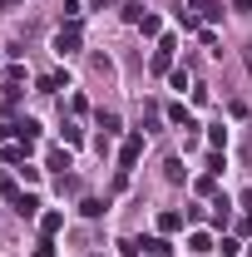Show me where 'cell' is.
<instances>
[{
  "mask_svg": "<svg viewBox=\"0 0 252 257\" xmlns=\"http://www.w3.org/2000/svg\"><path fill=\"white\" fill-rule=\"evenodd\" d=\"M60 134H64V144H69V149H74V144L84 139V134H79V124H60Z\"/></svg>",
  "mask_w": 252,
  "mask_h": 257,
  "instance_id": "2e32d148",
  "label": "cell"
},
{
  "mask_svg": "<svg viewBox=\"0 0 252 257\" xmlns=\"http://www.w3.org/2000/svg\"><path fill=\"white\" fill-rule=\"evenodd\" d=\"M94 5H99V10H114V0H94Z\"/></svg>",
  "mask_w": 252,
  "mask_h": 257,
  "instance_id": "cb8c5ba5",
  "label": "cell"
},
{
  "mask_svg": "<svg viewBox=\"0 0 252 257\" xmlns=\"http://www.w3.org/2000/svg\"><path fill=\"white\" fill-rule=\"evenodd\" d=\"M247 257H252V247H247Z\"/></svg>",
  "mask_w": 252,
  "mask_h": 257,
  "instance_id": "d4e9b609",
  "label": "cell"
},
{
  "mask_svg": "<svg viewBox=\"0 0 252 257\" xmlns=\"http://www.w3.org/2000/svg\"><path fill=\"white\" fill-rule=\"evenodd\" d=\"M35 257H55V242H50V237H45V242H40V247H35Z\"/></svg>",
  "mask_w": 252,
  "mask_h": 257,
  "instance_id": "7402d4cb",
  "label": "cell"
},
{
  "mask_svg": "<svg viewBox=\"0 0 252 257\" xmlns=\"http://www.w3.org/2000/svg\"><path fill=\"white\" fill-rule=\"evenodd\" d=\"M158 227H163V232H178V227H183V213H158Z\"/></svg>",
  "mask_w": 252,
  "mask_h": 257,
  "instance_id": "7c38bea8",
  "label": "cell"
},
{
  "mask_svg": "<svg viewBox=\"0 0 252 257\" xmlns=\"http://www.w3.org/2000/svg\"><path fill=\"white\" fill-rule=\"evenodd\" d=\"M188 252H213V237H208V232H188Z\"/></svg>",
  "mask_w": 252,
  "mask_h": 257,
  "instance_id": "52a82bcc",
  "label": "cell"
},
{
  "mask_svg": "<svg viewBox=\"0 0 252 257\" xmlns=\"http://www.w3.org/2000/svg\"><path fill=\"white\" fill-rule=\"evenodd\" d=\"M79 213H84V218H99V213H104V203H99V198H84V203H79Z\"/></svg>",
  "mask_w": 252,
  "mask_h": 257,
  "instance_id": "9a60e30c",
  "label": "cell"
},
{
  "mask_svg": "<svg viewBox=\"0 0 252 257\" xmlns=\"http://www.w3.org/2000/svg\"><path fill=\"white\" fill-rule=\"evenodd\" d=\"M208 144H213V149H222V144H227V128H222V124L208 128Z\"/></svg>",
  "mask_w": 252,
  "mask_h": 257,
  "instance_id": "44dd1931",
  "label": "cell"
},
{
  "mask_svg": "<svg viewBox=\"0 0 252 257\" xmlns=\"http://www.w3.org/2000/svg\"><path fill=\"white\" fill-rule=\"evenodd\" d=\"M15 213H20V218H35V213H40V198H35V193H20V198H15Z\"/></svg>",
  "mask_w": 252,
  "mask_h": 257,
  "instance_id": "8992f818",
  "label": "cell"
},
{
  "mask_svg": "<svg viewBox=\"0 0 252 257\" xmlns=\"http://www.w3.org/2000/svg\"><path fill=\"white\" fill-rule=\"evenodd\" d=\"M163 178H168V183H183V159H168V163H163Z\"/></svg>",
  "mask_w": 252,
  "mask_h": 257,
  "instance_id": "9c48e42d",
  "label": "cell"
},
{
  "mask_svg": "<svg viewBox=\"0 0 252 257\" xmlns=\"http://www.w3.org/2000/svg\"><path fill=\"white\" fill-rule=\"evenodd\" d=\"M99 128L104 134H119V114H99Z\"/></svg>",
  "mask_w": 252,
  "mask_h": 257,
  "instance_id": "ac0fdd59",
  "label": "cell"
},
{
  "mask_svg": "<svg viewBox=\"0 0 252 257\" xmlns=\"http://www.w3.org/2000/svg\"><path fill=\"white\" fill-rule=\"evenodd\" d=\"M139 247H144L149 257H168V252H173V247H168V237H149V242H139Z\"/></svg>",
  "mask_w": 252,
  "mask_h": 257,
  "instance_id": "ba28073f",
  "label": "cell"
},
{
  "mask_svg": "<svg viewBox=\"0 0 252 257\" xmlns=\"http://www.w3.org/2000/svg\"><path fill=\"white\" fill-rule=\"evenodd\" d=\"M168 119H173V124H183V128H193V114L183 109V104H168Z\"/></svg>",
  "mask_w": 252,
  "mask_h": 257,
  "instance_id": "8fae6325",
  "label": "cell"
},
{
  "mask_svg": "<svg viewBox=\"0 0 252 257\" xmlns=\"http://www.w3.org/2000/svg\"><path fill=\"white\" fill-rule=\"evenodd\" d=\"M173 50H178V40H173V35H163V40H158V50H154V74H168V69H173Z\"/></svg>",
  "mask_w": 252,
  "mask_h": 257,
  "instance_id": "3957f363",
  "label": "cell"
},
{
  "mask_svg": "<svg viewBox=\"0 0 252 257\" xmlns=\"http://www.w3.org/2000/svg\"><path fill=\"white\" fill-rule=\"evenodd\" d=\"M50 168L64 173V168H69V149H50Z\"/></svg>",
  "mask_w": 252,
  "mask_h": 257,
  "instance_id": "4fadbf2b",
  "label": "cell"
},
{
  "mask_svg": "<svg viewBox=\"0 0 252 257\" xmlns=\"http://www.w3.org/2000/svg\"><path fill=\"white\" fill-rule=\"evenodd\" d=\"M242 64H247V74H252V45H247V50H242Z\"/></svg>",
  "mask_w": 252,
  "mask_h": 257,
  "instance_id": "603a6c76",
  "label": "cell"
},
{
  "mask_svg": "<svg viewBox=\"0 0 252 257\" xmlns=\"http://www.w3.org/2000/svg\"><path fill=\"white\" fill-rule=\"evenodd\" d=\"M15 139L35 149V139H40V124H35V119H20V124H15Z\"/></svg>",
  "mask_w": 252,
  "mask_h": 257,
  "instance_id": "277c9868",
  "label": "cell"
},
{
  "mask_svg": "<svg viewBox=\"0 0 252 257\" xmlns=\"http://www.w3.org/2000/svg\"><path fill=\"white\" fill-rule=\"evenodd\" d=\"M79 45H84V30H79V20H69V25L55 35V55H74Z\"/></svg>",
  "mask_w": 252,
  "mask_h": 257,
  "instance_id": "6da1fadb",
  "label": "cell"
},
{
  "mask_svg": "<svg viewBox=\"0 0 252 257\" xmlns=\"http://www.w3.org/2000/svg\"><path fill=\"white\" fill-rule=\"evenodd\" d=\"M30 159V144H10V149H5V163H25Z\"/></svg>",
  "mask_w": 252,
  "mask_h": 257,
  "instance_id": "30bf717a",
  "label": "cell"
},
{
  "mask_svg": "<svg viewBox=\"0 0 252 257\" xmlns=\"http://www.w3.org/2000/svg\"><path fill=\"white\" fill-rule=\"evenodd\" d=\"M227 208H232L227 198H218V203H213V223H227Z\"/></svg>",
  "mask_w": 252,
  "mask_h": 257,
  "instance_id": "d6986e66",
  "label": "cell"
},
{
  "mask_svg": "<svg viewBox=\"0 0 252 257\" xmlns=\"http://www.w3.org/2000/svg\"><path fill=\"white\" fill-rule=\"evenodd\" d=\"M60 223H64L60 213H45V223H40V227H45V237H50V232H60Z\"/></svg>",
  "mask_w": 252,
  "mask_h": 257,
  "instance_id": "ffe728a7",
  "label": "cell"
},
{
  "mask_svg": "<svg viewBox=\"0 0 252 257\" xmlns=\"http://www.w3.org/2000/svg\"><path fill=\"white\" fill-rule=\"evenodd\" d=\"M124 10V20H134V25H144V5H119Z\"/></svg>",
  "mask_w": 252,
  "mask_h": 257,
  "instance_id": "e0dca14e",
  "label": "cell"
},
{
  "mask_svg": "<svg viewBox=\"0 0 252 257\" xmlns=\"http://www.w3.org/2000/svg\"><path fill=\"white\" fill-rule=\"evenodd\" d=\"M60 84H64V74H45V79H40V94H55Z\"/></svg>",
  "mask_w": 252,
  "mask_h": 257,
  "instance_id": "5bb4252c",
  "label": "cell"
},
{
  "mask_svg": "<svg viewBox=\"0 0 252 257\" xmlns=\"http://www.w3.org/2000/svg\"><path fill=\"white\" fill-rule=\"evenodd\" d=\"M193 10H198V20H208V25H213V20H222V5H218V0H198Z\"/></svg>",
  "mask_w": 252,
  "mask_h": 257,
  "instance_id": "5b68a950",
  "label": "cell"
},
{
  "mask_svg": "<svg viewBox=\"0 0 252 257\" xmlns=\"http://www.w3.org/2000/svg\"><path fill=\"white\" fill-rule=\"evenodd\" d=\"M139 154H144V134H129L124 149H119V178H129V168L139 163Z\"/></svg>",
  "mask_w": 252,
  "mask_h": 257,
  "instance_id": "7a4b0ae2",
  "label": "cell"
}]
</instances>
